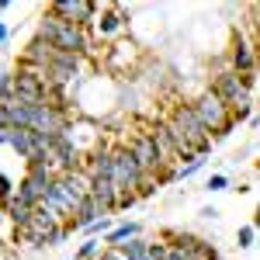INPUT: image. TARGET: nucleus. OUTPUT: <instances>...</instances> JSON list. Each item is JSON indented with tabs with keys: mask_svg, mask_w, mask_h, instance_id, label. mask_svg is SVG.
Segmentation results:
<instances>
[{
	"mask_svg": "<svg viewBox=\"0 0 260 260\" xmlns=\"http://www.w3.org/2000/svg\"><path fill=\"white\" fill-rule=\"evenodd\" d=\"M35 35H39L42 42H49L56 52H73V56H90V52H94L90 31H83L77 24L56 18L49 7H45V14L39 18V31H35Z\"/></svg>",
	"mask_w": 260,
	"mask_h": 260,
	"instance_id": "f257e3e1",
	"label": "nucleus"
},
{
	"mask_svg": "<svg viewBox=\"0 0 260 260\" xmlns=\"http://www.w3.org/2000/svg\"><path fill=\"white\" fill-rule=\"evenodd\" d=\"M253 87H257V73L240 77V73H233V70H222V73L212 77L208 94H215V98L233 111V108H243V104H253Z\"/></svg>",
	"mask_w": 260,
	"mask_h": 260,
	"instance_id": "f03ea898",
	"label": "nucleus"
},
{
	"mask_svg": "<svg viewBox=\"0 0 260 260\" xmlns=\"http://www.w3.org/2000/svg\"><path fill=\"white\" fill-rule=\"evenodd\" d=\"M191 111L198 115V121L205 125V132H208V139H225L236 125H233V118H229V108L222 104L215 94H201L198 101H191Z\"/></svg>",
	"mask_w": 260,
	"mask_h": 260,
	"instance_id": "7ed1b4c3",
	"label": "nucleus"
},
{
	"mask_svg": "<svg viewBox=\"0 0 260 260\" xmlns=\"http://www.w3.org/2000/svg\"><path fill=\"white\" fill-rule=\"evenodd\" d=\"M111 180H115L118 191H136L142 180H146V174L139 170V163L132 160V153L125 146L111 149Z\"/></svg>",
	"mask_w": 260,
	"mask_h": 260,
	"instance_id": "20e7f679",
	"label": "nucleus"
},
{
	"mask_svg": "<svg viewBox=\"0 0 260 260\" xmlns=\"http://www.w3.org/2000/svg\"><path fill=\"white\" fill-rule=\"evenodd\" d=\"M128 153H132V160L139 163V170L146 174V177H156L167 163L160 160V149H156V142L149 139V132H136L132 139H128V146H125Z\"/></svg>",
	"mask_w": 260,
	"mask_h": 260,
	"instance_id": "39448f33",
	"label": "nucleus"
},
{
	"mask_svg": "<svg viewBox=\"0 0 260 260\" xmlns=\"http://www.w3.org/2000/svg\"><path fill=\"white\" fill-rule=\"evenodd\" d=\"M49 11L83 31H90V24L98 18V4H90V0H56V4H49Z\"/></svg>",
	"mask_w": 260,
	"mask_h": 260,
	"instance_id": "423d86ee",
	"label": "nucleus"
},
{
	"mask_svg": "<svg viewBox=\"0 0 260 260\" xmlns=\"http://www.w3.org/2000/svg\"><path fill=\"white\" fill-rule=\"evenodd\" d=\"M80 62L83 56H73V52H52V59H49V83L62 90V87H70V83L80 77Z\"/></svg>",
	"mask_w": 260,
	"mask_h": 260,
	"instance_id": "0eeeda50",
	"label": "nucleus"
},
{
	"mask_svg": "<svg viewBox=\"0 0 260 260\" xmlns=\"http://www.w3.org/2000/svg\"><path fill=\"white\" fill-rule=\"evenodd\" d=\"M62 222L52 215V212H45L42 205H35V212H31V219H28V225L21 229V236L28 243H39V246H45V240L52 236V229H59Z\"/></svg>",
	"mask_w": 260,
	"mask_h": 260,
	"instance_id": "6e6552de",
	"label": "nucleus"
},
{
	"mask_svg": "<svg viewBox=\"0 0 260 260\" xmlns=\"http://www.w3.org/2000/svg\"><path fill=\"white\" fill-rule=\"evenodd\" d=\"M229 70L240 73V77L257 73V52H253V42H246V39L233 42V49H229Z\"/></svg>",
	"mask_w": 260,
	"mask_h": 260,
	"instance_id": "1a4fd4ad",
	"label": "nucleus"
},
{
	"mask_svg": "<svg viewBox=\"0 0 260 260\" xmlns=\"http://www.w3.org/2000/svg\"><path fill=\"white\" fill-rule=\"evenodd\" d=\"M87 198L98 201L104 215H115V198H118V187H115V180H111V177H90V184H87Z\"/></svg>",
	"mask_w": 260,
	"mask_h": 260,
	"instance_id": "9d476101",
	"label": "nucleus"
},
{
	"mask_svg": "<svg viewBox=\"0 0 260 260\" xmlns=\"http://www.w3.org/2000/svg\"><path fill=\"white\" fill-rule=\"evenodd\" d=\"M94 31H98L101 39H108V35H118L121 28H125V14H121L118 7H108V11H101L98 18H94V24H90Z\"/></svg>",
	"mask_w": 260,
	"mask_h": 260,
	"instance_id": "9b49d317",
	"label": "nucleus"
},
{
	"mask_svg": "<svg viewBox=\"0 0 260 260\" xmlns=\"http://www.w3.org/2000/svg\"><path fill=\"white\" fill-rule=\"evenodd\" d=\"M52 52H56V49H52L49 42H42L39 35H35V39H31L28 45H24V52H21V62H35V66H49V59H52Z\"/></svg>",
	"mask_w": 260,
	"mask_h": 260,
	"instance_id": "f8f14e48",
	"label": "nucleus"
},
{
	"mask_svg": "<svg viewBox=\"0 0 260 260\" xmlns=\"http://www.w3.org/2000/svg\"><path fill=\"white\" fill-rule=\"evenodd\" d=\"M142 233V222H121V225H111V233L101 240V246H121V243L136 240Z\"/></svg>",
	"mask_w": 260,
	"mask_h": 260,
	"instance_id": "ddd939ff",
	"label": "nucleus"
},
{
	"mask_svg": "<svg viewBox=\"0 0 260 260\" xmlns=\"http://www.w3.org/2000/svg\"><path fill=\"white\" fill-rule=\"evenodd\" d=\"M31 212H35V208H28V205H21V201L14 198V194L7 198V219H11L14 225H18V233L24 229V225H28V219H31Z\"/></svg>",
	"mask_w": 260,
	"mask_h": 260,
	"instance_id": "4468645a",
	"label": "nucleus"
},
{
	"mask_svg": "<svg viewBox=\"0 0 260 260\" xmlns=\"http://www.w3.org/2000/svg\"><path fill=\"white\" fill-rule=\"evenodd\" d=\"M253 243H257V222L240 225V233H236V246H240V250H250Z\"/></svg>",
	"mask_w": 260,
	"mask_h": 260,
	"instance_id": "2eb2a0df",
	"label": "nucleus"
},
{
	"mask_svg": "<svg viewBox=\"0 0 260 260\" xmlns=\"http://www.w3.org/2000/svg\"><path fill=\"white\" fill-rule=\"evenodd\" d=\"M201 167H205V156H194V160H187V163H180L177 170H174V180H187V177H194Z\"/></svg>",
	"mask_w": 260,
	"mask_h": 260,
	"instance_id": "dca6fc26",
	"label": "nucleus"
},
{
	"mask_svg": "<svg viewBox=\"0 0 260 260\" xmlns=\"http://www.w3.org/2000/svg\"><path fill=\"white\" fill-rule=\"evenodd\" d=\"M83 233H90V236H94V240H104V236H108V233H111V215H104V219H98V222H90V225H87V229H83Z\"/></svg>",
	"mask_w": 260,
	"mask_h": 260,
	"instance_id": "f3484780",
	"label": "nucleus"
},
{
	"mask_svg": "<svg viewBox=\"0 0 260 260\" xmlns=\"http://www.w3.org/2000/svg\"><path fill=\"white\" fill-rule=\"evenodd\" d=\"M98 253H101V240H94V236H90L87 243H80V250H77V260H94Z\"/></svg>",
	"mask_w": 260,
	"mask_h": 260,
	"instance_id": "a211bd4d",
	"label": "nucleus"
},
{
	"mask_svg": "<svg viewBox=\"0 0 260 260\" xmlns=\"http://www.w3.org/2000/svg\"><path fill=\"white\" fill-rule=\"evenodd\" d=\"M205 191H212V194H219V191H229V177H225V174H212V177L205 180Z\"/></svg>",
	"mask_w": 260,
	"mask_h": 260,
	"instance_id": "6ab92c4d",
	"label": "nucleus"
},
{
	"mask_svg": "<svg viewBox=\"0 0 260 260\" xmlns=\"http://www.w3.org/2000/svg\"><path fill=\"white\" fill-rule=\"evenodd\" d=\"M11 94H14V73L0 70V101H11Z\"/></svg>",
	"mask_w": 260,
	"mask_h": 260,
	"instance_id": "aec40b11",
	"label": "nucleus"
},
{
	"mask_svg": "<svg viewBox=\"0 0 260 260\" xmlns=\"http://www.w3.org/2000/svg\"><path fill=\"white\" fill-rule=\"evenodd\" d=\"M136 191H118V198H115V212H121V208H132L136 205Z\"/></svg>",
	"mask_w": 260,
	"mask_h": 260,
	"instance_id": "412c9836",
	"label": "nucleus"
},
{
	"mask_svg": "<svg viewBox=\"0 0 260 260\" xmlns=\"http://www.w3.org/2000/svg\"><path fill=\"white\" fill-rule=\"evenodd\" d=\"M98 260H125V257H121V250H118V246H101Z\"/></svg>",
	"mask_w": 260,
	"mask_h": 260,
	"instance_id": "4be33fe9",
	"label": "nucleus"
},
{
	"mask_svg": "<svg viewBox=\"0 0 260 260\" xmlns=\"http://www.w3.org/2000/svg\"><path fill=\"white\" fill-rule=\"evenodd\" d=\"M11 194H14V184H11V177H4V174H0V198L7 201Z\"/></svg>",
	"mask_w": 260,
	"mask_h": 260,
	"instance_id": "5701e85b",
	"label": "nucleus"
},
{
	"mask_svg": "<svg viewBox=\"0 0 260 260\" xmlns=\"http://www.w3.org/2000/svg\"><path fill=\"white\" fill-rule=\"evenodd\" d=\"M7 39H11V28H7V24H4V21H0V49H4V45H7Z\"/></svg>",
	"mask_w": 260,
	"mask_h": 260,
	"instance_id": "b1692460",
	"label": "nucleus"
},
{
	"mask_svg": "<svg viewBox=\"0 0 260 260\" xmlns=\"http://www.w3.org/2000/svg\"><path fill=\"white\" fill-rule=\"evenodd\" d=\"M198 215H201V219H215V215H219V212H215V208H212V205H208V208H201Z\"/></svg>",
	"mask_w": 260,
	"mask_h": 260,
	"instance_id": "393cba45",
	"label": "nucleus"
}]
</instances>
